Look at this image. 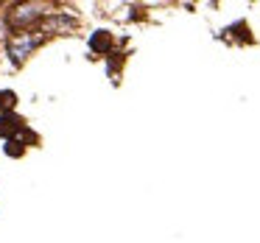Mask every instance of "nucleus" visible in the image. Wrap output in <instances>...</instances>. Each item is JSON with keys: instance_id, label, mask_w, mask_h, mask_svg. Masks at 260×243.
Returning <instances> with one entry per match:
<instances>
[{"instance_id": "nucleus-1", "label": "nucleus", "mask_w": 260, "mask_h": 243, "mask_svg": "<svg viewBox=\"0 0 260 243\" xmlns=\"http://www.w3.org/2000/svg\"><path fill=\"white\" fill-rule=\"evenodd\" d=\"M37 42H40V40H31V37H25V34L23 37H14L12 45H9V53L14 56V62H20V59L28 56L31 48H37Z\"/></svg>"}, {"instance_id": "nucleus-2", "label": "nucleus", "mask_w": 260, "mask_h": 243, "mask_svg": "<svg viewBox=\"0 0 260 243\" xmlns=\"http://www.w3.org/2000/svg\"><path fill=\"white\" fill-rule=\"evenodd\" d=\"M20 126H23V120L17 115H0V137H12Z\"/></svg>"}, {"instance_id": "nucleus-3", "label": "nucleus", "mask_w": 260, "mask_h": 243, "mask_svg": "<svg viewBox=\"0 0 260 243\" xmlns=\"http://www.w3.org/2000/svg\"><path fill=\"white\" fill-rule=\"evenodd\" d=\"M109 45H112V37L107 34V31H95V34L90 37V48L95 53H104V51H109Z\"/></svg>"}, {"instance_id": "nucleus-4", "label": "nucleus", "mask_w": 260, "mask_h": 243, "mask_svg": "<svg viewBox=\"0 0 260 243\" xmlns=\"http://www.w3.org/2000/svg\"><path fill=\"white\" fill-rule=\"evenodd\" d=\"M37 9H40V6H25V12L20 9V12L14 14V23H20V20H23V23H28V20L40 17V12H37Z\"/></svg>"}, {"instance_id": "nucleus-5", "label": "nucleus", "mask_w": 260, "mask_h": 243, "mask_svg": "<svg viewBox=\"0 0 260 243\" xmlns=\"http://www.w3.org/2000/svg\"><path fill=\"white\" fill-rule=\"evenodd\" d=\"M6 154H9V157H20V154H23V146L14 143V140H9L6 143Z\"/></svg>"}, {"instance_id": "nucleus-6", "label": "nucleus", "mask_w": 260, "mask_h": 243, "mask_svg": "<svg viewBox=\"0 0 260 243\" xmlns=\"http://www.w3.org/2000/svg\"><path fill=\"white\" fill-rule=\"evenodd\" d=\"M0 103L6 109H12L14 107V92H3V95H0Z\"/></svg>"}]
</instances>
